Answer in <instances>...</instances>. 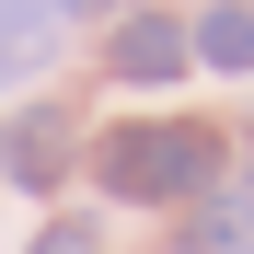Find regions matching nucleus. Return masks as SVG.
<instances>
[{"label": "nucleus", "mask_w": 254, "mask_h": 254, "mask_svg": "<svg viewBox=\"0 0 254 254\" xmlns=\"http://www.w3.org/2000/svg\"><path fill=\"white\" fill-rule=\"evenodd\" d=\"M93 174H104V196H127V208H196L208 185H220V127H196V116L104 127Z\"/></svg>", "instance_id": "f257e3e1"}, {"label": "nucleus", "mask_w": 254, "mask_h": 254, "mask_svg": "<svg viewBox=\"0 0 254 254\" xmlns=\"http://www.w3.org/2000/svg\"><path fill=\"white\" fill-rule=\"evenodd\" d=\"M69 150H81V127H69L58 104H23L12 127H0V174H12V185H35V196L69 174Z\"/></svg>", "instance_id": "f03ea898"}, {"label": "nucleus", "mask_w": 254, "mask_h": 254, "mask_svg": "<svg viewBox=\"0 0 254 254\" xmlns=\"http://www.w3.org/2000/svg\"><path fill=\"white\" fill-rule=\"evenodd\" d=\"M104 58H116V81H174V69L196 58V35H185V23H162V12H127Z\"/></svg>", "instance_id": "7ed1b4c3"}, {"label": "nucleus", "mask_w": 254, "mask_h": 254, "mask_svg": "<svg viewBox=\"0 0 254 254\" xmlns=\"http://www.w3.org/2000/svg\"><path fill=\"white\" fill-rule=\"evenodd\" d=\"M174 254H254V185H208L185 208V243Z\"/></svg>", "instance_id": "20e7f679"}, {"label": "nucleus", "mask_w": 254, "mask_h": 254, "mask_svg": "<svg viewBox=\"0 0 254 254\" xmlns=\"http://www.w3.org/2000/svg\"><path fill=\"white\" fill-rule=\"evenodd\" d=\"M58 0H0V81H35V69H47L58 58Z\"/></svg>", "instance_id": "39448f33"}, {"label": "nucleus", "mask_w": 254, "mask_h": 254, "mask_svg": "<svg viewBox=\"0 0 254 254\" xmlns=\"http://www.w3.org/2000/svg\"><path fill=\"white\" fill-rule=\"evenodd\" d=\"M196 58H208V69H231V81L254 69V0H220V12L196 23Z\"/></svg>", "instance_id": "423d86ee"}, {"label": "nucleus", "mask_w": 254, "mask_h": 254, "mask_svg": "<svg viewBox=\"0 0 254 254\" xmlns=\"http://www.w3.org/2000/svg\"><path fill=\"white\" fill-rule=\"evenodd\" d=\"M35 254H104V243H93V231H81V220H58V231H47V243H35Z\"/></svg>", "instance_id": "0eeeda50"}, {"label": "nucleus", "mask_w": 254, "mask_h": 254, "mask_svg": "<svg viewBox=\"0 0 254 254\" xmlns=\"http://www.w3.org/2000/svg\"><path fill=\"white\" fill-rule=\"evenodd\" d=\"M58 12H116V0H58Z\"/></svg>", "instance_id": "6e6552de"}]
</instances>
